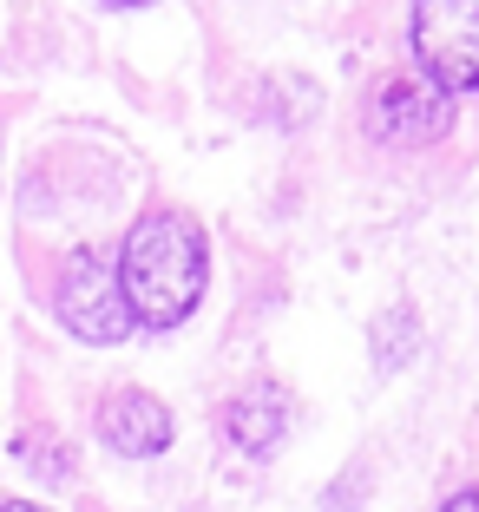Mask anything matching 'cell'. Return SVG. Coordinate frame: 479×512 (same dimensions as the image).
Listing matches in <instances>:
<instances>
[{
	"label": "cell",
	"mask_w": 479,
	"mask_h": 512,
	"mask_svg": "<svg viewBox=\"0 0 479 512\" xmlns=\"http://www.w3.org/2000/svg\"><path fill=\"white\" fill-rule=\"evenodd\" d=\"M210 283V243L204 224L178 204H151L119 243V289L132 302L138 329H178L204 302Z\"/></svg>",
	"instance_id": "1"
},
{
	"label": "cell",
	"mask_w": 479,
	"mask_h": 512,
	"mask_svg": "<svg viewBox=\"0 0 479 512\" xmlns=\"http://www.w3.org/2000/svg\"><path fill=\"white\" fill-rule=\"evenodd\" d=\"M355 132L368 138V151H375L381 165H427L460 132V99L420 73H381L361 92Z\"/></svg>",
	"instance_id": "2"
},
{
	"label": "cell",
	"mask_w": 479,
	"mask_h": 512,
	"mask_svg": "<svg viewBox=\"0 0 479 512\" xmlns=\"http://www.w3.org/2000/svg\"><path fill=\"white\" fill-rule=\"evenodd\" d=\"M53 316H60V329H73L79 342H92V348H119L125 335L138 329L132 302H125V289H119V256L105 250V243H73V250L60 256Z\"/></svg>",
	"instance_id": "3"
},
{
	"label": "cell",
	"mask_w": 479,
	"mask_h": 512,
	"mask_svg": "<svg viewBox=\"0 0 479 512\" xmlns=\"http://www.w3.org/2000/svg\"><path fill=\"white\" fill-rule=\"evenodd\" d=\"M414 73L440 92H479V0H414L407 7Z\"/></svg>",
	"instance_id": "4"
},
{
	"label": "cell",
	"mask_w": 479,
	"mask_h": 512,
	"mask_svg": "<svg viewBox=\"0 0 479 512\" xmlns=\"http://www.w3.org/2000/svg\"><path fill=\"white\" fill-rule=\"evenodd\" d=\"M92 434H99L112 453H125V460H151V453L171 447L178 421H171V407L151 388H112V394H99V407H92Z\"/></svg>",
	"instance_id": "5"
},
{
	"label": "cell",
	"mask_w": 479,
	"mask_h": 512,
	"mask_svg": "<svg viewBox=\"0 0 479 512\" xmlns=\"http://www.w3.org/2000/svg\"><path fill=\"white\" fill-rule=\"evenodd\" d=\"M224 434H230V447L250 453V460L276 453L283 434H289V394L276 388V381H250V388L224 407Z\"/></svg>",
	"instance_id": "6"
},
{
	"label": "cell",
	"mask_w": 479,
	"mask_h": 512,
	"mask_svg": "<svg viewBox=\"0 0 479 512\" xmlns=\"http://www.w3.org/2000/svg\"><path fill=\"white\" fill-rule=\"evenodd\" d=\"M14 453H20V467H33L40 480H73V447L60 434H46V427H27L14 440Z\"/></svg>",
	"instance_id": "7"
},
{
	"label": "cell",
	"mask_w": 479,
	"mask_h": 512,
	"mask_svg": "<svg viewBox=\"0 0 479 512\" xmlns=\"http://www.w3.org/2000/svg\"><path fill=\"white\" fill-rule=\"evenodd\" d=\"M375 348H381V368H401L407 355H414V309H407V302L375 322Z\"/></svg>",
	"instance_id": "8"
},
{
	"label": "cell",
	"mask_w": 479,
	"mask_h": 512,
	"mask_svg": "<svg viewBox=\"0 0 479 512\" xmlns=\"http://www.w3.org/2000/svg\"><path fill=\"white\" fill-rule=\"evenodd\" d=\"M440 512H479V480H473V486H460V493H453Z\"/></svg>",
	"instance_id": "9"
},
{
	"label": "cell",
	"mask_w": 479,
	"mask_h": 512,
	"mask_svg": "<svg viewBox=\"0 0 479 512\" xmlns=\"http://www.w3.org/2000/svg\"><path fill=\"white\" fill-rule=\"evenodd\" d=\"M0 512H53V506H40V499H0Z\"/></svg>",
	"instance_id": "10"
},
{
	"label": "cell",
	"mask_w": 479,
	"mask_h": 512,
	"mask_svg": "<svg viewBox=\"0 0 479 512\" xmlns=\"http://www.w3.org/2000/svg\"><path fill=\"white\" fill-rule=\"evenodd\" d=\"M112 7H145V0H112Z\"/></svg>",
	"instance_id": "11"
}]
</instances>
